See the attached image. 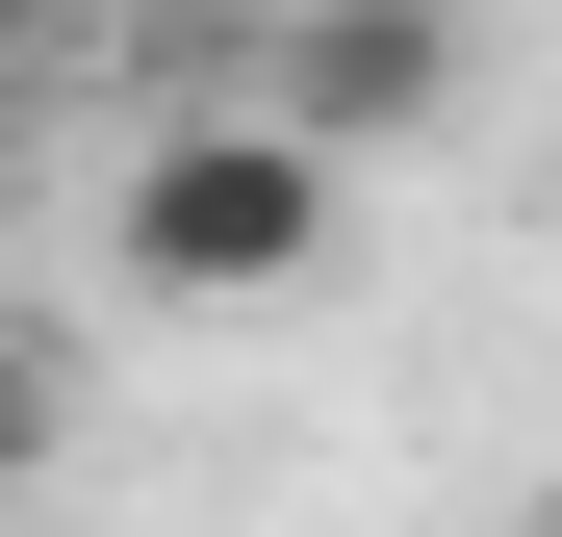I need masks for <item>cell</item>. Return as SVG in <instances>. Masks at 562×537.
Returning <instances> with one entry per match:
<instances>
[{"instance_id": "1", "label": "cell", "mask_w": 562, "mask_h": 537, "mask_svg": "<svg viewBox=\"0 0 562 537\" xmlns=\"http://www.w3.org/2000/svg\"><path fill=\"white\" fill-rule=\"evenodd\" d=\"M103 282H128V307H281V282H333V154L281 128V103H179V128H128V179H103Z\"/></svg>"}, {"instance_id": "2", "label": "cell", "mask_w": 562, "mask_h": 537, "mask_svg": "<svg viewBox=\"0 0 562 537\" xmlns=\"http://www.w3.org/2000/svg\"><path fill=\"white\" fill-rule=\"evenodd\" d=\"M256 103L307 128L333 179H358V154H409V128L460 103V0H281V52H256Z\"/></svg>"}, {"instance_id": "3", "label": "cell", "mask_w": 562, "mask_h": 537, "mask_svg": "<svg viewBox=\"0 0 562 537\" xmlns=\"http://www.w3.org/2000/svg\"><path fill=\"white\" fill-rule=\"evenodd\" d=\"M52 435H77V410H52V358H26V333H0V486H26V461H52Z\"/></svg>"}, {"instance_id": "4", "label": "cell", "mask_w": 562, "mask_h": 537, "mask_svg": "<svg viewBox=\"0 0 562 537\" xmlns=\"http://www.w3.org/2000/svg\"><path fill=\"white\" fill-rule=\"evenodd\" d=\"M26 52H52V26H0V128H26Z\"/></svg>"}, {"instance_id": "5", "label": "cell", "mask_w": 562, "mask_h": 537, "mask_svg": "<svg viewBox=\"0 0 562 537\" xmlns=\"http://www.w3.org/2000/svg\"><path fill=\"white\" fill-rule=\"evenodd\" d=\"M0 26H77V0H0Z\"/></svg>"}]
</instances>
